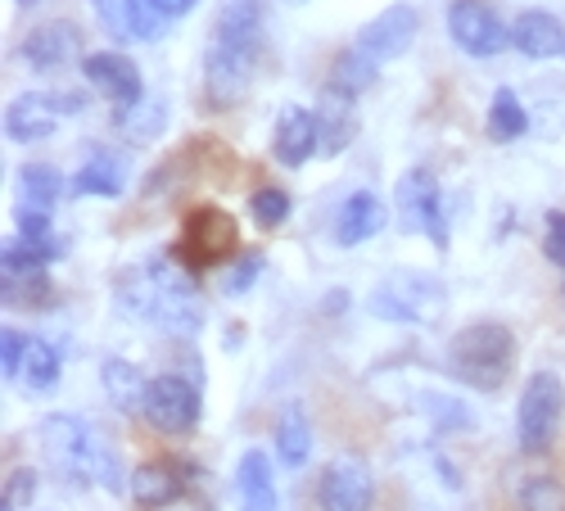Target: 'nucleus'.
I'll return each instance as SVG.
<instances>
[{
    "label": "nucleus",
    "mask_w": 565,
    "mask_h": 511,
    "mask_svg": "<svg viewBox=\"0 0 565 511\" xmlns=\"http://www.w3.org/2000/svg\"><path fill=\"white\" fill-rule=\"evenodd\" d=\"M114 299L136 321H159L168 331L195 336L204 327V299L191 267L172 254H154L150 263L122 267L114 281Z\"/></svg>",
    "instance_id": "f257e3e1"
},
{
    "label": "nucleus",
    "mask_w": 565,
    "mask_h": 511,
    "mask_svg": "<svg viewBox=\"0 0 565 511\" xmlns=\"http://www.w3.org/2000/svg\"><path fill=\"white\" fill-rule=\"evenodd\" d=\"M515 336L502 321H476L448 340V371L466 385V390H480V394H498L511 371H515Z\"/></svg>",
    "instance_id": "f03ea898"
},
{
    "label": "nucleus",
    "mask_w": 565,
    "mask_h": 511,
    "mask_svg": "<svg viewBox=\"0 0 565 511\" xmlns=\"http://www.w3.org/2000/svg\"><path fill=\"white\" fill-rule=\"evenodd\" d=\"M366 308L381 321H398V327H435L448 312V290L430 272H390L381 286L371 290Z\"/></svg>",
    "instance_id": "7ed1b4c3"
},
{
    "label": "nucleus",
    "mask_w": 565,
    "mask_h": 511,
    "mask_svg": "<svg viewBox=\"0 0 565 511\" xmlns=\"http://www.w3.org/2000/svg\"><path fill=\"white\" fill-rule=\"evenodd\" d=\"M41 439V457L45 467L55 471L60 485H90V457H96V430H90L82 416L68 412H51L36 426Z\"/></svg>",
    "instance_id": "20e7f679"
},
{
    "label": "nucleus",
    "mask_w": 565,
    "mask_h": 511,
    "mask_svg": "<svg viewBox=\"0 0 565 511\" xmlns=\"http://www.w3.org/2000/svg\"><path fill=\"white\" fill-rule=\"evenodd\" d=\"M565 416V385L556 371H534L515 407V444L521 453H547Z\"/></svg>",
    "instance_id": "39448f33"
},
{
    "label": "nucleus",
    "mask_w": 565,
    "mask_h": 511,
    "mask_svg": "<svg viewBox=\"0 0 565 511\" xmlns=\"http://www.w3.org/2000/svg\"><path fill=\"white\" fill-rule=\"evenodd\" d=\"M200 412H204V398H200V385L177 376V371H163V376L150 381V394H146V422L159 430V435H191L200 426Z\"/></svg>",
    "instance_id": "423d86ee"
},
{
    "label": "nucleus",
    "mask_w": 565,
    "mask_h": 511,
    "mask_svg": "<svg viewBox=\"0 0 565 511\" xmlns=\"http://www.w3.org/2000/svg\"><path fill=\"white\" fill-rule=\"evenodd\" d=\"M394 204H398L403 231H412V236H430L439 249H448V213H444V191H439L435 172L412 168L398 181Z\"/></svg>",
    "instance_id": "0eeeda50"
},
{
    "label": "nucleus",
    "mask_w": 565,
    "mask_h": 511,
    "mask_svg": "<svg viewBox=\"0 0 565 511\" xmlns=\"http://www.w3.org/2000/svg\"><path fill=\"white\" fill-rule=\"evenodd\" d=\"M86 109L82 91H36V96H19L6 109V131L10 141H45L55 136L60 118H73Z\"/></svg>",
    "instance_id": "6e6552de"
},
{
    "label": "nucleus",
    "mask_w": 565,
    "mask_h": 511,
    "mask_svg": "<svg viewBox=\"0 0 565 511\" xmlns=\"http://www.w3.org/2000/svg\"><path fill=\"white\" fill-rule=\"evenodd\" d=\"M448 36L457 41V51L476 55V60H493L511 45V28L484 6V0H452Z\"/></svg>",
    "instance_id": "1a4fd4ad"
},
{
    "label": "nucleus",
    "mask_w": 565,
    "mask_h": 511,
    "mask_svg": "<svg viewBox=\"0 0 565 511\" xmlns=\"http://www.w3.org/2000/svg\"><path fill=\"white\" fill-rule=\"evenodd\" d=\"M241 245V226H235L231 213L222 209H195L181 226V258H191L195 267H213V263H226Z\"/></svg>",
    "instance_id": "9d476101"
},
{
    "label": "nucleus",
    "mask_w": 565,
    "mask_h": 511,
    "mask_svg": "<svg viewBox=\"0 0 565 511\" xmlns=\"http://www.w3.org/2000/svg\"><path fill=\"white\" fill-rule=\"evenodd\" d=\"M420 36V14L412 10V6H390V10H381L371 23H362L358 28V36H353V45L362 55H371L375 64H390V60H398V55H407L412 51V41Z\"/></svg>",
    "instance_id": "9b49d317"
},
{
    "label": "nucleus",
    "mask_w": 565,
    "mask_h": 511,
    "mask_svg": "<svg viewBox=\"0 0 565 511\" xmlns=\"http://www.w3.org/2000/svg\"><path fill=\"white\" fill-rule=\"evenodd\" d=\"M321 511H371L375 507V476L362 457H340L321 476Z\"/></svg>",
    "instance_id": "f8f14e48"
},
{
    "label": "nucleus",
    "mask_w": 565,
    "mask_h": 511,
    "mask_svg": "<svg viewBox=\"0 0 565 511\" xmlns=\"http://www.w3.org/2000/svg\"><path fill=\"white\" fill-rule=\"evenodd\" d=\"M204 86H209V100L217 109L241 105L249 96V86H254V55L226 51V45L213 41L209 55H204Z\"/></svg>",
    "instance_id": "ddd939ff"
},
{
    "label": "nucleus",
    "mask_w": 565,
    "mask_h": 511,
    "mask_svg": "<svg viewBox=\"0 0 565 511\" xmlns=\"http://www.w3.org/2000/svg\"><path fill=\"white\" fill-rule=\"evenodd\" d=\"M82 73H86V82L96 86V91H105V100H114L122 114L146 100V82H140V68L127 55H118V51L86 55L82 60Z\"/></svg>",
    "instance_id": "4468645a"
},
{
    "label": "nucleus",
    "mask_w": 565,
    "mask_h": 511,
    "mask_svg": "<svg viewBox=\"0 0 565 511\" xmlns=\"http://www.w3.org/2000/svg\"><path fill=\"white\" fill-rule=\"evenodd\" d=\"M321 150V127H317V109L303 105H286L271 131V155L286 168H303L312 155Z\"/></svg>",
    "instance_id": "2eb2a0df"
},
{
    "label": "nucleus",
    "mask_w": 565,
    "mask_h": 511,
    "mask_svg": "<svg viewBox=\"0 0 565 511\" xmlns=\"http://www.w3.org/2000/svg\"><path fill=\"white\" fill-rule=\"evenodd\" d=\"M100 28L114 41H159L163 36V14L150 6V0H90Z\"/></svg>",
    "instance_id": "dca6fc26"
},
{
    "label": "nucleus",
    "mask_w": 565,
    "mask_h": 511,
    "mask_svg": "<svg viewBox=\"0 0 565 511\" xmlns=\"http://www.w3.org/2000/svg\"><path fill=\"white\" fill-rule=\"evenodd\" d=\"M213 41L226 51L258 55L263 45V0H222L213 19Z\"/></svg>",
    "instance_id": "f3484780"
},
{
    "label": "nucleus",
    "mask_w": 565,
    "mask_h": 511,
    "mask_svg": "<svg viewBox=\"0 0 565 511\" xmlns=\"http://www.w3.org/2000/svg\"><path fill=\"white\" fill-rule=\"evenodd\" d=\"M77 51H82V32H77L68 19H55V23L32 28V32L23 36V45H19V55H23L32 68H41V73L64 68Z\"/></svg>",
    "instance_id": "a211bd4d"
},
{
    "label": "nucleus",
    "mask_w": 565,
    "mask_h": 511,
    "mask_svg": "<svg viewBox=\"0 0 565 511\" xmlns=\"http://www.w3.org/2000/svg\"><path fill=\"white\" fill-rule=\"evenodd\" d=\"M390 222V209L381 204V195H371V191H353L340 213H335V245L353 249V245H366L371 236H381Z\"/></svg>",
    "instance_id": "6ab92c4d"
},
{
    "label": "nucleus",
    "mask_w": 565,
    "mask_h": 511,
    "mask_svg": "<svg viewBox=\"0 0 565 511\" xmlns=\"http://www.w3.org/2000/svg\"><path fill=\"white\" fill-rule=\"evenodd\" d=\"M511 45L525 60H556L565 55V23L547 10H525L511 23Z\"/></svg>",
    "instance_id": "aec40b11"
},
{
    "label": "nucleus",
    "mask_w": 565,
    "mask_h": 511,
    "mask_svg": "<svg viewBox=\"0 0 565 511\" xmlns=\"http://www.w3.org/2000/svg\"><path fill=\"white\" fill-rule=\"evenodd\" d=\"M235 498H241V511H276L280 493H276V471H271V457L249 448L235 467Z\"/></svg>",
    "instance_id": "412c9836"
},
{
    "label": "nucleus",
    "mask_w": 565,
    "mask_h": 511,
    "mask_svg": "<svg viewBox=\"0 0 565 511\" xmlns=\"http://www.w3.org/2000/svg\"><path fill=\"white\" fill-rule=\"evenodd\" d=\"M100 385H105V398H109L114 412H122V416H140V412H146L150 381L140 376L136 362H127V358H105V362H100Z\"/></svg>",
    "instance_id": "4be33fe9"
},
{
    "label": "nucleus",
    "mask_w": 565,
    "mask_h": 511,
    "mask_svg": "<svg viewBox=\"0 0 565 511\" xmlns=\"http://www.w3.org/2000/svg\"><path fill=\"white\" fill-rule=\"evenodd\" d=\"M353 96L344 91L326 86L321 91V105H317V127H321V155H340L349 150V141L358 136V114H353Z\"/></svg>",
    "instance_id": "5701e85b"
},
{
    "label": "nucleus",
    "mask_w": 565,
    "mask_h": 511,
    "mask_svg": "<svg viewBox=\"0 0 565 511\" xmlns=\"http://www.w3.org/2000/svg\"><path fill=\"white\" fill-rule=\"evenodd\" d=\"M127 489H131L136 507L159 511V507L181 498V476L168 467V461H140V467H131V485Z\"/></svg>",
    "instance_id": "b1692460"
},
{
    "label": "nucleus",
    "mask_w": 565,
    "mask_h": 511,
    "mask_svg": "<svg viewBox=\"0 0 565 511\" xmlns=\"http://www.w3.org/2000/svg\"><path fill=\"white\" fill-rule=\"evenodd\" d=\"M127 185V168L118 163V155L96 150L77 172H73V195H100V200H118Z\"/></svg>",
    "instance_id": "393cba45"
},
{
    "label": "nucleus",
    "mask_w": 565,
    "mask_h": 511,
    "mask_svg": "<svg viewBox=\"0 0 565 511\" xmlns=\"http://www.w3.org/2000/svg\"><path fill=\"white\" fill-rule=\"evenodd\" d=\"M276 457H280V467H286V471L308 467V457H312V426H308L303 407L280 412V422H276Z\"/></svg>",
    "instance_id": "a878e982"
},
{
    "label": "nucleus",
    "mask_w": 565,
    "mask_h": 511,
    "mask_svg": "<svg viewBox=\"0 0 565 511\" xmlns=\"http://www.w3.org/2000/svg\"><path fill=\"white\" fill-rule=\"evenodd\" d=\"M55 258H64V241L60 236H14V241H6V249H0L6 272H41V267H51Z\"/></svg>",
    "instance_id": "bb28decb"
},
{
    "label": "nucleus",
    "mask_w": 565,
    "mask_h": 511,
    "mask_svg": "<svg viewBox=\"0 0 565 511\" xmlns=\"http://www.w3.org/2000/svg\"><path fill=\"white\" fill-rule=\"evenodd\" d=\"M375 77H381V64H375L371 55H362L358 45H344V51L331 60V77H326V86L344 91V96H362L366 86H375Z\"/></svg>",
    "instance_id": "cd10ccee"
},
{
    "label": "nucleus",
    "mask_w": 565,
    "mask_h": 511,
    "mask_svg": "<svg viewBox=\"0 0 565 511\" xmlns=\"http://www.w3.org/2000/svg\"><path fill=\"white\" fill-rule=\"evenodd\" d=\"M530 131V114H525V105L515 100V91H493V100H489V136L498 146H507V141H521V136Z\"/></svg>",
    "instance_id": "c85d7f7f"
},
{
    "label": "nucleus",
    "mask_w": 565,
    "mask_h": 511,
    "mask_svg": "<svg viewBox=\"0 0 565 511\" xmlns=\"http://www.w3.org/2000/svg\"><path fill=\"white\" fill-rule=\"evenodd\" d=\"M60 371H64L60 349L51 340H41V336H28V353H23V371H19V376L28 381V390H55Z\"/></svg>",
    "instance_id": "c756f323"
},
{
    "label": "nucleus",
    "mask_w": 565,
    "mask_h": 511,
    "mask_svg": "<svg viewBox=\"0 0 565 511\" xmlns=\"http://www.w3.org/2000/svg\"><path fill=\"white\" fill-rule=\"evenodd\" d=\"M19 177H23L28 204H36V209H51V204H60V200L73 191V181H68L55 163H28Z\"/></svg>",
    "instance_id": "7c9ffc66"
},
{
    "label": "nucleus",
    "mask_w": 565,
    "mask_h": 511,
    "mask_svg": "<svg viewBox=\"0 0 565 511\" xmlns=\"http://www.w3.org/2000/svg\"><path fill=\"white\" fill-rule=\"evenodd\" d=\"M90 485L105 493H122V485H131V476H122V457L109 439L96 435V457H90Z\"/></svg>",
    "instance_id": "2f4dec72"
},
{
    "label": "nucleus",
    "mask_w": 565,
    "mask_h": 511,
    "mask_svg": "<svg viewBox=\"0 0 565 511\" xmlns=\"http://www.w3.org/2000/svg\"><path fill=\"white\" fill-rule=\"evenodd\" d=\"M521 511H565V485L552 476H530L521 485V498H515Z\"/></svg>",
    "instance_id": "473e14b6"
},
{
    "label": "nucleus",
    "mask_w": 565,
    "mask_h": 511,
    "mask_svg": "<svg viewBox=\"0 0 565 511\" xmlns=\"http://www.w3.org/2000/svg\"><path fill=\"white\" fill-rule=\"evenodd\" d=\"M263 267H267L263 249H249V254H241V258H235V263L226 267V276H222V295H226V299H241V295H249V290L258 286Z\"/></svg>",
    "instance_id": "72a5a7b5"
},
{
    "label": "nucleus",
    "mask_w": 565,
    "mask_h": 511,
    "mask_svg": "<svg viewBox=\"0 0 565 511\" xmlns=\"http://www.w3.org/2000/svg\"><path fill=\"white\" fill-rule=\"evenodd\" d=\"M249 209H254V222H258L263 231H271V226H280V222H286V217H290L295 200H290L286 191H276V185H263V191H254Z\"/></svg>",
    "instance_id": "f704fd0d"
},
{
    "label": "nucleus",
    "mask_w": 565,
    "mask_h": 511,
    "mask_svg": "<svg viewBox=\"0 0 565 511\" xmlns=\"http://www.w3.org/2000/svg\"><path fill=\"white\" fill-rule=\"evenodd\" d=\"M36 498V471L32 467H14L6 480V493H0V511H23Z\"/></svg>",
    "instance_id": "c9c22d12"
},
{
    "label": "nucleus",
    "mask_w": 565,
    "mask_h": 511,
    "mask_svg": "<svg viewBox=\"0 0 565 511\" xmlns=\"http://www.w3.org/2000/svg\"><path fill=\"white\" fill-rule=\"evenodd\" d=\"M426 403H420V412L426 416H435V422L448 430V426H470V412L466 407H457V403H448L444 394H420Z\"/></svg>",
    "instance_id": "e433bc0d"
},
{
    "label": "nucleus",
    "mask_w": 565,
    "mask_h": 511,
    "mask_svg": "<svg viewBox=\"0 0 565 511\" xmlns=\"http://www.w3.org/2000/svg\"><path fill=\"white\" fill-rule=\"evenodd\" d=\"M23 353H28V336H19V331L0 336V371H6V381H14L23 371Z\"/></svg>",
    "instance_id": "4c0bfd02"
},
{
    "label": "nucleus",
    "mask_w": 565,
    "mask_h": 511,
    "mask_svg": "<svg viewBox=\"0 0 565 511\" xmlns=\"http://www.w3.org/2000/svg\"><path fill=\"white\" fill-rule=\"evenodd\" d=\"M543 254H547L556 267H565V213H561V209H552V213H547V236H543Z\"/></svg>",
    "instance_id": "58836bf2"
},
{
    "label": "nucleus",
    "mask_w": 565,
    "mask_h": 511,
    "mask_svg": "<svg viewBox=\"0 0 565 511\" xmlns=\"http://www.w3.org/2000/svg\"><path fill=\"white\" fill-rule=\"evenodd\" d=\"M19 236H51V209H19Z\"/></svg>",
    "instance_id": "ea45409f"
},
{
    "label": "nucleus",
    "mask_w": 565,
    "mask_h": 511,
    "mask_svg": "<svg viewBox=\"0 0 565 511\" xmlns=\"http://www.w3.org/2000/svg\"><path fill=\"white\" fill-rule=\"evenodd\" d=\"M150 6H154L163 19H185V14H195L204 0H150Z\"/></svg>",
    "instance_id": "a19ab883"
},
{
    "label": "nucleus",
    "mask_w": 565,
    "mask_h": 511,
    "mask_svg": "<svg viewBox=\"0 0 565 511\" xmlns=\"http://www.w3.org/2000/svg\"><path fill=\"white\" fill-rule=\"evenodd\" d=\"M19 6H41V0H19Z\"/></svg>",
    "instance_id": "79ce46f5"
}]
</instances>
